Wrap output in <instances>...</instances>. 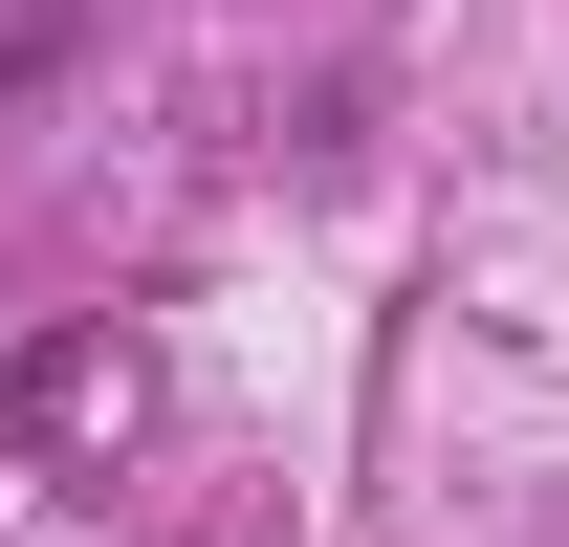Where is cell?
I'll return each mask as SVG.
<instances>
[{"label":"cell","instance_id":"6da1fadb","mask_svg":"<svg viewBox=\"0 0 569 547\" xmlns=\"http://www.w3.org/2000/svg\"><path fill=\"white\" fill-rule=\"evenodd\" d=\"M132 395H153L132 329H44L22 372H0V416H22V438H132Z\"/></svg>","mask_w":569,"mask_h":547}]
</instances>
